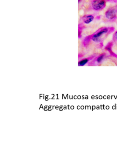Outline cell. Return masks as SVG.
I'll list each match as a JSON object with an SVG mask.
<instances>
[{
  "instance_id": "1",
  "label": "cell",
  "mask_w": 117,
  "mask_h": 152,
  "mask_svg": "<svg viewBox=\"0 0 117 152\" xmlns=\"http://www.w3.org/2000/svg\"><path fill=\"white\" fill-rule=\"evenodd\" d=\"M115 28L113 27H102L91 35V40L96 42H100L106 39L111 33L114 32Z\"/></svg>"
},
{
  "instance_id": "3",
  "label": "cell",
  "mask_w": 117,
  "mask_h": 152,
  "mask_svg": "<svg viewBox=\"0 0 117 152\" xmlns=\"http://www.w3.org/2000/svg\"><path fill=\"white\" fill-rule=\"evenodd\" d=\"M106 0H93L91 3L92 8L95 11H100L106 6Z\"/></svg>"
},
{
  "instance_id": "9",
  "label": "cell",
  "mask_w": 117,
  "mask_h": 152,
  "mask_svg": "<svg viewBox=\"0 0 117 152\" xmlns=\"http://www.w3.org/2000/svg\"><path fill=\"white\" fill-rule=\"evenodd\" d=\"M80 0H79V2H80Z\"/></svg>"
},
{
  "instance_id": "7",
  "label": "cell",
  "mask_w": 117,
  "mask_h": 152,
  "mask_svg": "<svg viewBox=\"0 0 117 152\" xmlns=\"http://www.w3.org/2000/svg\"><path fill=\"white\" fill-rule=\"evenodd\" d=\"M106 1L112 3H117V0H106Z\"/></svg>"
},
{
  "instance_id": "6",
  "label": "cell",
  "mask_w": 117,
  "mask_h": 152,
  "mask_svg": "<svg viewBox=\"0 0 117 152\" xmlns=\"http://www.w3.org/2000/svg\"><path fill=\"white\" fill-rule=\"evenodd\" d=\"M87 61H88L87 59H84V60H82L80 62L79 65H80V66H83V65L85 64L87 62Z\"/></svg>"
},
{
  "instance_id": "5",
  "label": "cell",
  "mask_w": 117,
  "mask_h": 152,
  "mask_svg": "<svg viewBox=\"0 0 117 152\" xmlns=\"http://www.w3.org/2000/svg\"><path fill=\"white\" fill-rule=\"evenodd\" d=\"M113 40L115 43H117V31H115L113 36Z\"/></svg>"
},
{
  "instance_id": "4",
  "label": "cell",
  "mask_w": 117,
  "mask_h": 152,
  "mask_svg": "<svg viewBox=\"0 0 117 152\" xmlns=\"http://www.w3.org/2000/svg\"><path fill=\"white\" fill-rule=\"evenodd\" d=\"M94 19V17L92 15H86L83 18L84 23L86 24H89L93 21Z\"/></svg>"
},
{
  "instance_id": "2",
  "label": "cell",
  "mask_w": 117,
  "mask_h": 152,
  "mask_svg": "<svg viewBox=\"0 0 117 152\" xmlns=\"http://www.w3.org/2000/svg\"><path fill=\"white\" fill-rule=\"evenodd\" d=\"M105 21L107 23H114L117 20V4L109 7L104 14Z\"/></svg>"
},
{
  "instance_id": "8",
  "label": "cell",
  "mask_w": 117,
  "mask_h": 152,
  "mask_svg": "<svg viewBox=\"0 0 117 152\" xmlns=\"http://www.w3.org/2000/svg\"><path fill=\"white\" fill-rule=\"evenodd\" d=\"M103 57V56H101L99 57L98 58V59H97V61H98V62H100L101 61V60H102Z\"/></svg>"
}]
</instances>
